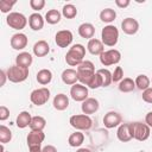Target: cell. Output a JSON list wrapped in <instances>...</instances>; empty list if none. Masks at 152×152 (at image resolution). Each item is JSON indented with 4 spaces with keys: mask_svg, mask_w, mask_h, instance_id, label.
<instances>
[{
    "mask_svg": "<svg viewBox=\"0 0 152 152\" xmlns=\"http://www.w3.org/2000/svg\"><path fill=\"white\" fill-rule=\"evenodd\" d=\"M76 70H77V76H78V81L81 82V84L89 87L90 82L93 81V78L96 74L94 63L90 61H83L77 66Z\"/></svg>",
    "mask_w": 152,
    "mask_h": 152,
    "instance_id": "1",
    "label": "cell"
},
{
    "mask_svg": "<svg viewBox=\"0 0 152 152\" xmlns=\"http://www.w3.org/2000/svg\"><path fill=\"white\" fill-rule=\"evenodd\" d=\"M86 56V48L82 44H74L65 55V62L70 66H78Z\"/></svg>",
    "mask_w": 152,
    "mask_h": 152,
    "instance_id": "2",
    "label": "cell"
},
{
    "mask_svg": "<svg viewBox=\"0 0 152 152\" xmlns=\"http://www.w3.org/2000/svg\"><path fill=\"white\" fill-rule=\"evenodd\" d=\"M119 40V30L114 25H107L101 31V42L106 46H115Z\"/></svg>",
    "mask_w": 152,
    "mask_h": 152,
    "instance_id": "3",
    "label": "cell"
},
{
    "mask_svg": "<svg viewBox=\"0 0 152 152\" xmlns=\"http://www.w3.org/2000/svg\"><path fill=\"white\" fill-rule=\"evenodd\" d=\"M69 124L71 125V127H74L77 131H88L93 126V120L90 119L89 115H86V114H75V115L70 116Z\"/></svg>",
    "mask_w": 152,
    "mask_h": 152,
    "instance_id": "4",
    "label": "cell"
},
{
    "mask_svg": "<svg viewBox=\"0 0 152 152\" xmlns=\"http://www.w3.org/2000/svg\"><path fill=\"white\" fill-rule=\"evenodd\" d=\"M131 132L133 135V139L138 141H145L150 138L151 127L142 122H131Z\"/></svg>",
    "mask_w": 152,
    "mask_h": 152,
    "instance_id": "5",
    "label": "cell"
},
{
    "mask_svg": "<svg viewBox=\"0 0 152 152\" xmlns=\"http://www.w3.org/2000/svg\"><path fill=\"white\" fill-rule=\"evenodd\" d=\"M7 74V78L13 82V83H20L24 82L27 77H28V69L26 68H21L19 65H12L7 69L6 71Z\"/></svg>",
    "mask_w": 152,
    "mask_h": 152,
    "instance_id": "6",
    "label": "cell"
},
{
    "mask_svg": "<svg viewBox=\"0 0 152 152\" xmlns=\"http://www.w3.org/2000/svg\"><path fill=\"white\" fill-rule=\"evenodd\" d=\"M6 23L7 25L11 27V28H14V30H23L25 28V26L27 25L28 20L27 18L23 14V13H19V12H11L7 17H6Z\"/></svg>",
    "mask_w": 152,
    "mask_h": 152,
    "instance_id": "7",
    "label": "cell"
},
{
    "mask_svg": "<svg viewBox=\"0 0 152 152\" xmlns=\"http://www.w3.org/2000/svg\"><path fill=\"white\" fill-rule=\"evenodd\" d=\"M120 61H121V53L116 49H109L107 51H103L100 55V62L103 66L118 64Z\"/></svg>",
    "mask_w": 152,
    "mask_h": 152,
    "instance_id": "8",
    "label": "cell"
},
{
    "mask_svg": "<svg viewBox=\"0 0 152 152\" xmlns=\"http://www.w3.org/2000/svg\"><path fill=\"white\" fill-rule=\"evenodd\" d=\"M50 99V90L46 87L37 88L30 94V100L36 106H43Z\"/></svg>",
    "mask_w": 152,
    "mask_h": 152,
    "instance_id": "9",
    "label": "cell"
},
{
    "mask_svg": "<svg viewBox=\"0 0 152 152\" xmlns=\"http://www.w3.org/2000/svg\"><path fill=\"white\" fill-rule=\"evenodd\" d=\"M70 96L76 102H83L84 100L88 99V87H86L81 83H76V84L71 86Z\"/></svg>",
    "mask_w": 152,
    "mask_h": 152,
    "instance_id": "10",
    "label": "cell"
},
{
    "mask_svg": "<svg viewBox=\"0 0 152 152\" xmlns=\"http://www.w3.org/2000/svg\"><path fill=\"white\" fill-rule=\"evenodd\" d=\"M74 36L70 30H61L55 36V42L59 48H68L72 43Z\"/></svg>",
    "mask_w": 152,
    "mask_h": 152,
    "instance_id": "11",
    "label": "cell"
},
{
    "mask_svg": "<svg viewBox=\"0 0 152 152\" xmlns=\"http://www.w3.org/2000/svg\"><path fill=\"white\" fill-rule=\"evenodd\" d=\"M122 122V116L120 113L110 110L108 113L104 114L103 116V125L106 128H114V127H119Z\"/></svg>",
    "mask_w": 152,
    "mask_h": 152,
    "instance_id": "12",
    "label": "cell"
},
{
    "mask_svg": "<svg viewBox=\"0 0 152 152\" xmlns=\"http://www.w3.org/2000/svg\"><path fill=\"white\" fill-rule=\"evenodd\" d=\"M121 30L126 34H129V36L135 34L138 32V30H139V23L134 18H131V17L125 18L121 21Z\"/></svg>",
    "mask_w": 152,
    "mask_h": 152,
    "instance_id": "13",
    "label": "cell"
},
{
    "mask_svg": "<svg viewBox=\"0 0 152 152\" xmlns=\"http://www.w3.org/2000/svg\"><path fill=\"white\" fill-rule=\"evenodd\" d=\"M99 108H100V103L95 97H88L87 100H84L82 102V106H81V109H82L83 114H86V115L96 113L99 110Z\"/></svg>",
    "mask_w": 152,
    "mask_h": 152,
    "instance_id": "14",
    "label": "cell"
},
{
    "mask_svg": "<svg viewBox=\"0 0 152 152\" xmlns=\"http://www.w3.org/2000/svg\"><path fill=\"white\" fill-rule=\"evenodd\" d=\"M10 43H11L12 49H14V50H24L27 46L28 39H27L26 34L19 32V33H15V34L12 36Z\"/></svg>",
    "mask_w": 152,
    "mask_h": 152,
    "instance_id": "15",
    "label": "cell"
},
{
    "mask_svg": "<svg viewBox=\"0 0 152 152\" xmlns=\"http://www.w3.org/2000/svg\"><path fill=\"white\" fill-rule=\"evenodd\" d=\"M116 137L122 142H128L129 140H132L133 139V135H132V132H131V122H128V124H121L118 127Z\"/></svg>",
    "mask_w": 152,
    "mask_h": 152,
    "instance_id": "16",
    "label": "cell"
},
{
    "mask_svg": "<svg viewBox=\"0 0 152 152\" xmlns=\"http://www.w3.org/2000/svg\"><path fill=\"white\" fill-rule=\"evenodd\" d=\"M62 81L63 83L68 84V86H74L76 84V82L78 81V76H77V70L72 69V68H68V69H64L62 75Z\"/></svg>",
    "mask_w": 152,
    "mask_h": 152,
    "instance_id": "17",
    "label": "cell"
},
{
    "mask_svg": "<svg viewBox=\"0 0 152 152\" xmlns=\"http://www.w3.org/2000/svg\"><path fill=\"white\" fill-rule=\"evenodd\" d=\"M45 139V133L43 131H31L27 134L26 141L27 146H36V145H42V142Z\"/></svg>",
    "mask_w": 152,
    "mask_h": 152,
    "instance_id": "18",
    "label": "cell"
},
{
    "mask_svg": "<svg viewBox=\"0 0 152 152\" xmlns=\"http://www.w3.org/2000/svg\"><path fill=\"white\" fill-rule=\"evenodd\" d=\"M44 23H45V19L40 13L34 12L28 17V25L33 31H40L44 27Z\"/></svg>",
    "mask_w": 152,
    "mask_h": 152,
    "instance_id": "19",
    "label": "cell"
},
{
    "mask_svg": "<svg viewBox=\"0 0 152 152\" xmlns=\"http://www.w3.org/2000/svg\"><path fill=\"white\" fill-rule=\"evenodd\" d=\"M87 50L91 53V55H101L104 51V45L100 39L96 38H91L88 44H87Z\"/></svg>",
    "mask_w": 152,
    "mask_h": 152,
    "instance_id": "20",
    "label": "cell"
},
{
    "mask_svg": "<svg viewBox=\"0 0 152 152\" xmlns=\"http://www.w3.org/2000/svg\"><path fill=\"white\" fill-rule=\"evenodd\" d=\"M53 108L57 110H65L69 107V97L65 94H57L52 101Z\"/></svg>",
    "mask_w": 152,
    "mask_h": 152,
    "instance_id": "21",
    "label": "cell"
},
{
    "mask_svg": "<svg viewBox=\"0 0 152 152\" xmlns=\"http://www.w3.org/2000/svg\"><path fill=\"white\" fill-rule=\"evenodd\" d=\"M78 34L82 37V38H86V39H91L95 34V27L93 24L90 23H83L78 26Z\"/></svg>",
    "mask_w": 152,
    "mask_h": 152,
    "instance_id": "22",
    "label": "cell"
},
{
    "mask_svg": "<svg viewBox=\"0 0 152 152\" xmlns=\"http://www.w3.org/2000/svg\"><path fill=\"white\" fill-rule=\"evenodd\" d=\"M49 51H50V46L46 40H38L33 45V53L37 57H44L49 53Z\"/></svg>",
    "mask_w": 152,
    "mask_h": 152,
    "instance_id": "23",
    "label": "cell"
},
{
    "mask_svg": "<svg viewBox=\"0 0 152 152\" xmlns=\"http://www.w3.org/2000/svg\"><path fill=\"white\" fill-rule=\"evenodd\" d=\"M32 62H33V57H32V55L30 52L23 51V52H20L15 57V64L19 65V66H21V68L28 69V66L32 64Z\"/></svg>",
    "mask_w": 152,
    "mask_h": 152,
    "instance_id": "24",
    "label": "cell"
},
{
    "mask_svg": "<svg viewBox=\"0 0 152 152\" xmlns=\"http://www.w3.org/2000/svg\"><path fill=\"white\" fill-rule=\"evenodd\" d=\"M36 80L42 86L49 84L52 81V72H51V70H49V69H40L37 72V75H36Z\"/></svg>",
    "mask_w": 152,
    "mask_h": 152,
    "instance_id": "25",
    "label": "cell"
},
{
    "mask_svg": "<svg viewBox=\"0 0 152 152\" xmlns=\"http://www.w3.org/2000/svg\"><path fill=\"white\" fill-rule=\"evenodd\" d=\"M31 120H32V116L26 110H23L18 114L17 116V120H15V124L19 128H26V127H30V124H31Z\"/></svg>",
    "mask_w": 152,
    "mask_h": 152,
    "instance_id": "26",
    "label": "cell"
},
{
    "mask_svg": "<svg viewBox=\"0 0 152 152\" xmlns=\"http://www.w3.org/2000/svg\"><path fill=\"white\" fill-rule=\"evenodd\" d=\"M118 88H119V90L122 91V93H131V91H133L137 87H135V82H134L132 78L125 77V78H122V80L119 82Z\"/></svg>",
    "mask_w": 152,
    "mask_h": 152,
    "instance_id": "27",
    "label": "cell"
},
{
    "mask_svg": "<svg viewBox=\"0 0 152 152\" xmlns=\"http://www.w3.org/2000/svg\"><path fill=\"white\" fill-rule=\"evenodd\" d=\"M84 141V134L81 131H76L69 135L68 142L71 147H80Z\"/></svg>",
    "mask_w": 152,
    "mask_h": 152,
    "instance_id": "28",
    "label": "cell"
},
{
    "mask_svg": "<svg viewBox=\"0 0 152 152\" xmlns=\"http://www.w3.org/2000/svg\"><path fill=\"white\" fill-rule=\"evenodd\" d=\"M116 18V12L113 10V8H104L100 12V19L101 21L110 25L112 21H114Z\"/></svg>",
    "mask_w": 152,
    "mask_h": 152,
    "instance_id": "29",
    "label": "cell"
},
{
    "mask_svg": "<svg viewBox=\"0 0 152 152\" xmlns=\"http://www.w3.org/2000/svg\"><path fill=\"white\" fill-rule=\"evenodd\" d=\"M61 18H62V13L58 10H49L45 14V21L51 25L58 24L61 21Z\"/></svg>",
    "mask_w": 152,
    "mask_h": 152,
    "instance_id": "30",
    "label": "cell"
},
{
    "mask_svg": "<svg viewBox=\"0 0 152 152\" xmlns=\"http://www.w3.org/2000/svg\"><path fill=\"white\" fill-rule=\"evenodd\" d=\"M46 126V120L40 116V115H36V116H32V120H31V124H30V128L31 131H43Z\"/></svg>",
    "mask_w": 152,
    "mask_h": 152,
    "instance_id": "31",
    "label": "cell"
},
{
    "mask_svg": "<svg viewBox=\"0 0 152 152\" xmlns=\"http://www.w3.org/2000/svg\"><path fill=\"white\" fill-rule=\"evenodd\" d=\"M135 87L139 89V90H146L147 88H150V84H151V80L148 78V76H146L145 74H140L137 76L135 78Z\"/></svg>",
    "mask_w": 152,
    "mask_h": 152,
    "instance_id": "32",
    "label": "cell"
},
{
    "mask_svg": "<svg viewBox=\"0 0 152 152\" xmlns=\"http://www.w3.org/2000/svg\"><path fill=\"white\" fill-rule=\"evenodd\" d=\"M62 15L65 17L66 19H74L77 15V8L72 4H66L62 8Z\"/></svg>",
    "mask_w": 152,
    "mask_h": 152,
    "instance_id": "33",
    "label": "cell"
},
{
    "mask_svg": "<svg viewBox=\"0 0 152 152\" xmlns=\"http://www.w3.org/2000/svg\"><path fill=\"white\" fill-rule=\"evenodd\" d=\"M12 140V131L6 127L5 125L0 126V142L1 144H7Z\"/></svg>",
    "mask_w": 152,
    "mask_h": 152,
    "instance_id": "34",
    "label": "cell"
},
{
    "mask_svg": "<svg viewBox=\"0 0 152 152\" xmlns=\"http://www.w3.org/2000/svg\"><path fill=\"white\" fill-rule=\"evenodd\" d=\"M97 72L102 77V87H108L112 83V72L108 69H99Z\"/></svg>",
    "mask_w": 152,
    "mask_h": 152,
    "instance_id": "35",
    "label": "cell"
},
{
    "mask_svg": "<svg viewBox=\"0 0 152 152\" xmlns=\"http://www.w3.org/2000/svg\"><path fill=\"white\" fill-rule=\"evenodd\" d=\"M15 0H12V1H10V0H1L0 1V11L2 12V13H8L11 10H12V7L15 5Z\"/></svg>",
    "mask_w": 152,
    "mask_h": 152,
    "instance_id": "36",
    "label": "cell"
},
{
    "mask_svg": "<svg viewBox=\"0 0 152 152\" xmlns=\"http://www.w3.org/2000/svg\"><path fill=\"white\" fill-rule=\"evenodd\" d=\"M122 78H124V69L121 66H116L112 72V82L116 83V82H120Z\"/></svg>",
    "mask_w": 152,
    "mask_h": 152,
    "instance_id": "37",
    "label": "cell"
},
{
    "mask_svg": "<svg viewBox=\"0 0 152 152\" xmlns=\"http://www.w3.org/2000/svg\"><path fill=\"white\" fill-rule=\"evenodd\" d=\"M100 87H102V77H101V75L96 71L94 78H93V81L90 82V84H89L88 88H90V89H97V88H100Z\"/></svg>",
    "mask_w": 152,
    "mask_h": 152,
    "instance_id": "38",
    "label": "cell"
},
{
    "mask_svg": "<svg viewBox=\"0 0 152 152\" xmlns=\"http://www.w3.org/2000/svg\"><path fill=\"white\" fill-rule=\"evenodd\" d=\"M30 6L32 10H34L37 13L38 11L43 10L45 6V0H30Z\"/></svg>",
    "mask_w": 152,
    "mask_h": 152,
    "instance_id": "39",
    "label": "cell"
},
{
    "mask_svg": "<svg viewBox=\"0 0 152 152\" xmlns=\"http://www.w3.org/2000/svg\"><path fill=\"white\" fill-rule=\"evenodd\" d=\"M141 96H142V100H144L145 102L152 103V87H150V88H147L146 90H144Z\"/></svg>",
    "mask_w": 152,
    "mask_h": 152,
    "instance_id": "40",
    "label": "cell"
},
{
    "mask_svg": "<svg viewBox=\"0 0 152 152\" xmlns=\"http://www.w3.org/2000/svg\"><path fill=\"white\" fill-rule=\"evenodd\" d=\"M10 116V109L6 106H1L0 107V120L5 121L6 119H8Z\"/></svg>",
    "mask_w": 152,
    "mask_h": 152,
    "instance_id": "41",
    "label": "cell"
},
{
    "mask_svg": "<svg viewBox=\"0 0 152 152\" xmlns=\"http://www.w3.org/2000/svg\"><path fill=\"white\" fill-rule=\"evenodd\" d=\"M129 4H131L129 0H115V5L120 8H126Z\"/></svg>",
    "mask_w": 152,
    "mask_h": 152,
    "instance_id": "42",
    "label": "cell"
},
{
    "mask_svg": "<svg viewBox=\"0 0 152 152\" xmlns=\"http://www.w3.org/2000/svg\"><path fill=\"white\" fill-rule=\"evenodd\" d=\"M145 124L150 127H152V112H148L145 116Z\"/></svg>",
    "mask_w": 152,
    "mask_h": 152,
    "instance_id": "43",
    "label": "cell"
},
{
    "mask_svg": "<svg viewBox=\"0 0 152 152\" xmlns=\"http://www.w3.org/2000/svg\"><path fill=\"white\" fill-rule=\"evenodd\" d=\"M43 152H57V148L53 145H46L43 147Z\"/></svg>",
    "mask_w": 152,
    "mask_h": 152,
    "instance_id": "44",
    "label": "cell"
},
{
    "mask_svg": "<svg viewBox=\"0 0 152 152\" xmlns=\"http://www.w3.org/2000/svg\"><path fill=\"white\" fill-rule=\"evenodd\" d=\"M30 152H43V148L40 147V145H36V146H28Z\"/></svg>",
    "mask_w": 152,
    "mask_h": 152,
    "instance_id": "45",
    "label": "cell"
},
{
    "mask_svg": "<svg viewBox=\"0 0 152 152\" xmlns=\"http://www.w3.org/2000/svg\"><path fill=\"white\" fill-rule=\"evenodd\" d=\"M0 76H1V83H0V86L2 87V86L5 84V82H6V78H7V74H6V71L1 70V71H0Z\"/></svg>",
    "mask_w": 152,
    "mask_h": 152,
    "instance_id": "46",
    "label": "cell"
},
{
    "mask_svg": "<svg viewBox=\"0 0 152 152\" xmlns=\"http://www.w3.org/2000/svg\"><path fill=\"white\" fill-rule=\"evenodd\" d=\"M76 152H91V150H89V148H87V147H80Z\"/></svg>",
    "mask_w": 152,
    "mask_h": 152,
    "instance_id": "47",
    "label": "cell"
},
{
    "mask_svg": "<svg viewBox=\"0 0 152 152\" xmlns=\"http://www.w3.org/2000/svg\"><path fill=\"white\" fill-rule=\"evenodd\" d=\"M151 81H152V80H151Z\"/></svg>",
    "mask_w": 152,
    "mask_h": 152,
    "instance_id": "48",
    "label": "cell"
}]
</instances>
